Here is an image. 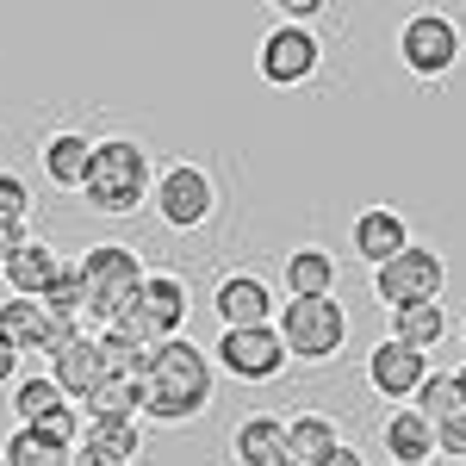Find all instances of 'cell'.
Masks as SVG:
<instances>
[{
    "label": "cell",
    "mask_w": 466,
    "mask_h": 466,
    "mask_svg": "<svg viewBox=\"0 0 466 466\" xmlns=\"http://www.w3.org/2000/svg\"><path fill=\"white\" fill-rule=\"evenodd\" d=\"M212 404V355L187 336H168L149 349V367L137 380V417L149 423H193Z\"/></svg>",
    "instance_id": "obj_1"
},
{
    "label": "cell",
    "mask_w": 466,
    "mask_h": 466,
    "mask_svg": "<svg viewBox=\"0 0 466 466\" xmlns=\"http://www.w3.org/2000/svg\"><path fill=\"white\" fill-rule=\"evenodd\" d=\"M149 193H156V168H149V149L137 137H106V144H94L87 156V180H81V199L94 206V212H137Z\"/></svg>",
    "instance_id": "obj_2"
},
{
    "label": "cell",
    "mask_w": 466,
    "mask_h": 466,
    "mask_svg": "<svg viewBox=\"0 0 466 466\" xmlns=\"http://www.w3.org/2000/svg\"><path fill=\"white\" fill-rule=\"evenodd\" d=\"M75 274H81V318L106 329V323L137 299L149 268H144V255L131 249V243H94V249L75 261Z\"/></svg>",
    "instance_id": "obj_3"
},
{
    "label": "cell",
    "mask_w": 466,
    "mask_h": 466,
    "mask_svg": "<svg viewBox=\"0 0 466 466\" xmlns=\"http://www.w3.org/2000/svg\"><path fill=\"white\" fill-rule=\"evenodd\" d=\"M180 323H187V280H180V274H144L137 299H131L106 329H118V336L137 342V349H156V342L180 336Z\"/></svg>",
    "instance_id": "obj_4"
},
{
    "label": "cell",
    "mask_w": 466,
    "mask_h": 466,
    "mask_svg": "<svg viewBox=\"0 0 466 466\" xmlns=\"http://www.w3.org/2000/svg\"><path fill=\"white\" fill-rule=\"evenodd\" d=\"M280 342H287V360H336V349L349 342V311L336 299H292L280 305Z\"/></svg>",
    "instance_id": "obj_5"
},
{
    "label": "cell",
    "mask_w": 466,
    "mask_h": 466,
    "mask_svg": "<svg viewBox=\"0 0 466 466\" xmlns=\"http://www.w3.org/2000/svg\"><path fill=\"white\" fill-rule=\"evenodd\" d=\"M441 280H448L441 255L417 249V243L404 255H392L386 268H373V292H380V305H392V311H404V305H435V299H441Z\"/></svg>",
    "instance_id": "obj_6"
},
{
    "label": "cell",
    "mask_w": 466,
    "mask_h": 466,
    "mask_svg": "<svg viewBox=\"0 0 466 466\" xmlns=\"http://www.w3.org/2000/svg\"><path fill=\"white\" fill-rule=\"evenodd\" d=\"M149 199H156V212H162L168 230H199L218 206V187L199 162H175L168 175H156V193Z\"/></svg>",
    "instance_id": "obj_7"
},
{
    "label": "cell",
    "mask_w": 466,
    "mask_h": 466,
    "mask_svg": "<svg viewBox=\"0 0 466 466\" xmlns=\"http://www.w3.org/2000/svg\"><path fill=\"white\" fill-rule=\"evenodd\" d=\"M398 56H404L410 75L435 81V75L454 69V56H461V25L448 13H410L404 32H398Z\"/></svg>",
    "instance_id": "obj_8"
},
{
    "label": "cell",
    "mask_w": 466,
    "mask_h": 466,
    "mask_svg": "<svg viewBox=\"0 0 466 466\" xmlns=\"http://www.w3.org/2000/svg\"><path fill=\"white\" fill-rule=\"evenodd\" d=\"M206 355H218V367H230V380L261 386V380H274L287 367V342H280L274 323H261V329H224L218 349H206Z\"/></svg>",
    "instance_id": "obj_9"
},
{
    "label": "cell",
    "mask_w": 466,
    "mask_h": 466,
    "mask_svg": "<svg viewBox=\"0 0 466 466\" xmlns=\"http://www.w3.org/2000/svg\"><path fill=\"white\" fill-rule=\"evenodd\" d=\"M75 329H81V323L50 318L44 299H6V305H0V342H6L19 360H25V355H56Z\"/></svg>",
    "instance_id": "obj_10"
},
{
    "label": "cell",
    "mask_w": 466,
    "mask_h": 466,
    "mask_svg": "<svg viewBox=\"0 0 466 466\" xmlns=\"http://www.w3.org/2000/svg\"><path fill=\"white\" fill-rule=\"evenodd\" d=\"M318 37L305 32V25H274V32L261 37V81H274V87H299V81H311L318 75Z\"/></svg>",
    "instance_id": "obj_11"
},
{
    "label": "cell",
    "mask_w": 466,
    "mask_h": 466,
    "mask_svg": "<svg viewBox=\"0 0 466 466\" xmlns=\"http://www.w3.org/2000/svg\"><path fill=\"white\" fill-rule=\"evenodd\" d=\"M212 311L224 329H261V323H274V287L261 274H224L212 292Z\"/></svg>",
    "instance_id": "obj_12"
},
{
    "label": "cell",
    "mask_w": 466,
    "mask_h": 466,
    "mask_svg": "<svg viewBox=\"0 0 466 466\" xmlns=\"http://www.w3.org/2000/svg\"><path fill=\"white\" fill-rule=\"evenodd\" d=\"M106 373L112 367H106V355H100V336H87V329H75L69 342L50 355V386H56L63 398H75V404L94 392Z\"/></svg>",
    "instance_id": "obj_13"
},
{
    "label": "cell",
    "mask_w": 466,
    "mask_h": 466,
    "mask_svg": "<svg viewBox=\"0 0 466 466\" xmlns=\"http://www.w3.org/2000/svg\"><path fill=\"white\" fill-rule=\"evenodd\" d=\"M430 380V355H417V349H404V342H373V355H367V386L380 398H417V386Z\"/></svg>",
    "instance_id": "obj_14"
},
{
    "label": "cell",
    "mask_w": 466,
    "mask_h": 466,
    "mask_svg": "<svg viewBox=\"0 0 466 466\" xmlns=\"http://www.w3.org/2000/svg\"><path fill=\"white\" fill-rule=\"evenodd\" d=\"M69 268V255L56 249V243H37V237H25L19 243V255L0 268L6 274V287H13V299H44V292L56 287V274Z\"/></svg>",
    "instance_id": "obj_15"
},
{
    "label": "cell",
    "mask_w": 466,
    "mask_h": 466,
    "mask_svg": "<svg viewBox=\"0 0 466 466\" xmlns=\"http://www.w3.org/2000/svg\"><path fill=\"white\" fill-rule=\"evenodd\" d=\"M410 249V230H404V218L392 212V206H367V212L355 218V255H367L373 268H386L392 255Z\"/></svg>",
    "instance_id": "obj_16"
},
{
    "label": "cell",
    "mask_w": 466,
    "mask_h": 466,
    "mask_svg": "<svg viewBox=\"0 0 466 466\" xmlns=\"http://www.w3.org/2000/svg\"><path fill=\"white\" fill-rule=\"evenodd\" d=\"M386 461L392 466H430L435 461V430L410 410V404L386 417Z\"/></svg>",
    "instance_id": "obj_17"
},
{
    "label": "cell",
    "mask_w": 466,
    "mask_h": 466,
    "mask_svg": "<svg viewBox=\"0 0 466 466\" xmlns=\"http://www.w3.org/2000/svg\"><path fill=\"white\" fill-rule=\"evenodd\" d=\"M87 156H94V144H87L81 131H56V137L44 144V180L81 193V180H87Z\"/></svg>",
    "instance_id": "obj_18"
},
{
    "label": "cell",
    "mask_w": 466,
    "mask_h": 466,
    "mask_svg": "<svg viewBox=\"0 0 466 466\" xmlns=\"http://www.w3.org/2000/svg\"><path fill=\"white\" fill-rule=\"evenodd\" d=\"M287 292L292 299H336V261L329 249H292L287 255Z\"/></svg>",
    "instance_id": "obj_19"
},
{
    "label": "cell",
    "mask_w": 466,
    "mask_h": 466,
    "mask_svg": "<svg viewBox=\"0 0 466 466\" xmlns=\"http://www.w3.org/2000/svg\"><path fill=\"white\" fill-rule=\"evenodd\" d=\"M237 461L243 466H280L287 461V423L280 417H249L237 430Z\"/></svg>",
    "instance_id": "obj_20"
},
{
    "label": "cell",
    "mask_w": 466,
    "mask_h": 466,
    "mask_svg": "<svg viewBox=\"0 0 466 466\" xmlns=\"http://www.w3.org/2000/svg\"><path fill=\"white\" fill-rule=\"evenodd\" d=\"M441 336H448V311L441 305H404V311H392V342H404V349L430 355Z\"/></svg>",
    "instance_id": "obj_21"
},
{
    "label": "cell",
    "mask_w": 466,
    "mask_h": 466,
    "mask_svg": "<svg viewBox=\"0 0 466 466\" xmlns=\"http://www.w3.org/2000/svg\"><path fill=\"white\" fill-rule=\"evenodd\" d=\"M410 410H417L430 430H441V423L466 417V398H461V386H454V373H430V380L417 386V398H410Z\"/></svg>",
    "instance_id": "obj_22"
},
{
    "label": "cell",
    "mask_w": 466,
    "mask_h": 466,
    "mask_svg": "<svg viewBox=\"0 0 466 466\" xmlns=\"http://www.w3.org/2000/svg\"><path fill=\"white\" fill-rule=\"evenodd\" d=\"M100 417H137V380L106 373L94 392L81 398V423H100Z\"/></svg>",
    "instance_id": "obj_23"
},
{
    "label": "cell",
    "mask_w": 466,
    "mask_h": 466,
    "mask_svg": "<svg viewBox=\"0 0 466 466\" xmlns=\"http://www.w3.org/2000/svg\"><path fill=\"white\" fill-rule=\"evenodd\" d=\"M329 448H342L329 417H292V423H287V454H292L299 466H318Z\"/></svg>",
    "instance_id": "obj_24"
},
{
    "label": "cell",
    "mask_w": 466,
    "mask_h": 466,
    "mask_svg": "<svg viewBox=\"0 0 466 466\" xmlns=\"http://www.w3.org/2000/svg\"><path fill=\"white\" fill-rule=\"evenodd\" d=\"M0 466H69V448L44 441L37 430H13L6 448H0Z\"/></svg>",
    "instance_id": "obj_25"
},
{
    "label": "cell",
    "mask_w": 466,
    "mask_h": 466,
    "mask_svg": "<svg viewBox=\"0 0 466 466\" xmlns=\"http://www.w3.org/2000/svg\"><path fill=\"white\" fill-rule=\"evenodd\" d=\"M56 404H69V398L50 386V373H37V380H19L13 386V417H19V430H32V423H44Z\"/></svg>",
    "instance_id": "obj_26"
},
{
    "label": "cell",
    "mask_w": 466,
    "mask_h": 466,
    "mask_svg": "<svg viewBox=\"0 0 466 466\" xmlns=\"http://www.w3.org/2000/svg\"><path fill=\"white\" fill-rule=\"evenodd\" d=\"M87 441H100V448H112L118 461H137L144 454V423L137 417H100V423H87Z\"/></svg>",
    "instance_id": "obj_27"
},
{
    "label": "cell",
    "mask_w": 466,
    "mask_h": 466,
    "mask_svg": "<svg viewBox=\"0 0 466 466\" xmlns=\"http://www.w3.org/2000/svg\"><path fill=\"white\" fill-rule=\"evenodd\" d=\"M32 430L44 435V441H56V448H75L87 423H81V404H56V410H50L44 423H32Z\"/></svg>",
    "instance_id": "obj_28"
},
{
    "label": "cell",
    "mask_w": 466,
    "mask_h": 466,
    "mask_svg": "<svg viewBox=\"0 0 466 466\" xmlns=\"http://www.w3.org/2000/svg\"><path fill=\"white\" fill-rule=\"evenodd\" d=\"M25 212H32V187L13 175V168H0V218L6 224H25Z\"/></svg>",
    "instance_id": "obj_29"
},
{
    "label": "cell",
    "mask_w": 466,
    "mask_h": 466,
    "mask_svg": "<svg viewBox=\"0 0 466 466\" xmlns=\"http://www.w3.org/2000/svg\"><path fill=\"white\" fill-rule=\"evenodd\" d=\"M69 466H131V461H118L112 448H100V441H87V435H81V441L69 448Z\"/></svg>",
    "instance_id": "obj_30"
},
{
    "label": "cell",
    "mask_w": 466,
    "mask_h": 466,
    "mask_svg": "<svg viewBox=\"0 0 466 466\" xmlns=\"http://www.w3.org/2000/svg\"><path fill=\"white\" fill-rule=\"evenodd\" d=\"M435 454H461L466 461V417H454V423L435 430Z\"/></svg>",
    "instance_id": "obj_31"
},
{
    "label": "cell",
    "mask_w": 466,
    "mask_h": 466,
    "mask_svg": "<svg viewBox=\"0 0 466 466\" xmlns=\"http://www.w3.org/2000/svg\"><path fill=\"white\" fill-rule=\"evenodd\" d=\"M19 243H25V224H6V218H0V268L19 255Z\"/></svg>",
    "instance_id": "obj_32"
},
{
    "label": "cell",
    "mask_w": 466,
    "mask_h": 466,
    "mask_svg": "<svg viewBox=\"0 0 466 466\" xmlns=\"http://www.w3.org/2000/svg\"><path fill=\"white\" fill-rule=\"evenodd\" d=\"M280 13H287L280 25H305V19H318V13H323V0H287Z\"/></svg>",
    "instance_id": "obj_33"
},
{
    "label": "cell",
    "mask_w": 466,
    "mask_h": 466,
    "mask_svg": "<svg viewBox=\"0 0 466 466\" xmlns=\"http://www.w3.org/2000/svg\"><path fill=\"white\" fill-rule=\"evenodd\" d=\"M0 386H19V355L0 342Z\"/></svg>",
    "instance_id": "obj_34"
},
{
    "label": "cell",
    "mask_w": 466,
    "mask_h": 466,
    "mask_svg": "<svg viewBox=\"0 0 466 466\" xmlns=\"http://www.w3.org/2000/svg\"><path fill=\"white\" fill-rule=\"evenodd\" d=\"M318 466H367V454H355V448H329Z\"/></svg>",
    "instance_id": "obj_35"
},
{
    "label": "cell",
    "mask_w": 466,
    "mask_h": 466,
    "mask_svg": "<svg viewBox=\"0 0 466 466\" xmlns=\"http://www.w3.org/2000/svg\"><path fill=\"white\" fill-rule=\"evenodd\" d=\"M454 386H461V398H466V367H461V373H454Z\"/></svg>",
    "instance_id": "obj_36"
},
{
    "label": "cell",
    "mask_w": 466,
    "mask_h": 466,
    "mask_svg": "<svg viewBox=\"0 0 466 466\" xmlns=\"http://www.w3.org/2000/svg\"><path fill=\"white\" fill-rule=\"evenodd\" d=\"M280 466H299V461H292V454H287V461H280Z\"/></svg>",
    "instance_id": "obj_37"
}]
</instances>
